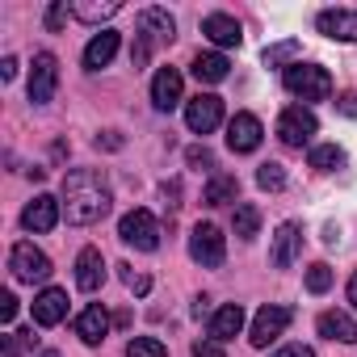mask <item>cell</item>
<instances>
[{"instance_id": "6da1fadb", "label": "cell", "mask_w": 357, "mask_h": 357, "mask_svg": "<svg viewBox=\"0 0 357 357\" xmlns=\"http://www.w3.org/2000/svg\"><path fill=\"white\" fill-rule=\"evenodd\" d=\"M109 185L105 176L93 172V168H76L63 176V194H59V206L68 215V223L76 227H89V223H101L109 215Z\"/></svg>"}, {"instance_id": "7a4b0ae2", "label": "cell", "mask_w": 357, "mask_h": 357, "mask_svg": "<svg viewBox=\"0 0 357 357\" xmlns=\"http://www.w3.org/2000/svg\"><path fill=\"white\" fill-rule=\"evenodd\" d=\"M282 84H286V93H294L303 101H328L332 97V76L319 63H290L282 72Z\"/></svg>"}, {"instance_id": "3957f363", "label": "cell", "mask_w": 357, "mask_h": 357, "mask_svg": "<svg viewBox=\"0 0 357 357\" xmlns=\"http://www.w3.org/2000/svg\"><path fill=\"white\" fill-rule=\"evenodd\" d=\"M172 34H176V26H172V17L164 9H143L139 13V43H135V55H130L135 68L147 63V55H151L155 43H172Z\"/></svg>"}, {"instance_id": "277c9868", "label": "cell", "mask_w": 357, "mask_h": 357, "mask_svg": "<svg viewBox=\"0 0 357 357\" xmlns=\"http://www.w3.org/2000/svg\"><path fill=\"white\" fill-rule=\"evenodd\" d=\"M118 236H122V244L135 248V252H155V248H160V223H155L151 211H130V215H122Z\"/></svg>"}, {"instance_id": "5b68a950", "label": "cell", "mask_w": 357, "mask_h": 357, "mask_svg": "<svg viewBox=\"0 0 357 357\" xmlns=\"http://www.w3.org/2000/svg\"><path fill=\"white\" fill-rule=\"evenodd\" d=\"M319 135V122H315V114L307 109V105H286L282 114H278V139L286 143V147H303V143H311Z\"/></svg>"}, {"instance_id": "8992f818", "label": "cell", "mask_w": 357, "mask_h": 357, "mask_svg": "<svg viewBox=\"0 0 357 357\" xmlns=\"http://www.w3.org/2000/svg\"><path fill=\"white\" fill-rule=\"evenodd\" d=\"M190 257H194L202 269H219L223 257H227V240H223V231H219L215 223H198V227L190 231Z\"/></svg>"}, {"instance_id": "52a82bcc", "label": "cell", "mask_w": 357, "mask_h": 357, "mask_svg": "<svg viewBox=\"0 0 357 357\" xmlns=\"http://www.w3.org/2000/svg\"><path fill=\"white\" fill-rule=\"evenodd\" d=\"M9 269H13V278L17 282H47L51 278V257L43 252V248H34L30 240H22V244H13V252H9Z\"/></svg>"}, {"instance_id": "ba28073f", "label": "cell", "mask_w": 357, "mask_h": 357, "mask_svg": "<svg viewBox=\"0 0 357 357\" xmlns=\"http://www.w3.org/2000/svg\"><path fill=\"white\" fill-rule=\"evenodd\" d=\"M59 89V59L51 51H38L34 55V68H30V101L34 105H47Z\"/></svg>"}, {"instance_id": "9c48e42d", "label": "cell", "mask_w": 357, "mask_h": 357, "mask_svg": "<svg viewBox=\"0 0 357 357\" xmlns=\"http://www.w3.org/2000/svg\"><path fill=\"white\" fill-rule=\"evenodd\" d=\"M290 319H294V311H290V307L269 303V307H261V311H257V319H252V336H248V340H252L257 349H265V344H273V340L286 332V324H290Z\"/></svg>"}, {"instance_id": "30bf717a", "label": "cell", "mask_w": 357, "mask_h": 357, "mask_svg": "<svg viewBox=\"0 0 357 357\" xmlns=\"http://www.w3.org/2000/svg\"><path fill=\"white\" fill-rule=\"evenodd\" d=\"M223 122V101L215 93H198L194 101H185V126L194 135H211Z\"/></svg>"}, {"instance_id": "8fae6325", "label": "cell", "mask_w": 357, "mask_h": 357, "mask_svg": "<svg viewBox=\"0 0 357 357\" xmlns=\"http://www.w3.org/2000/svg\"><path fill=\"white\" fill-rule=\"evenodd\" d=\"M261 139H265V126H261V118L257 114H236L231 122H227V147L231 151H257L261 147Z\"/></svg>"}, {"instance_id": "7c38bea8", "label": "cell", "mask_w": 357, "mask_h": 357, "mask_svg": "<svg viewBox=\"0 0 357 357\" xmlns=\"http://www.w3.org/2000/svg\"><path fill=\"white\" fill-rule=\"evenodd\" d=\"M298 248H303V227H298V223H282V227L273 231L269 265H273V269H290L294 257H298Z\"/></svg>"}, {"instance_id": "4fadbf2b", "label": "cell", "mask_w": 357, "mask_h": 357, "mask_svg": "<svg viewBox=\"0 0 357 357\" xmlns=\"http://www.w3.org/2000/svg\"><path fill=\"white\" fill-rule=\"evenodd\" d=\"M151 105L160 114H168V109L181 105V72H176V68H160L151 76Z\"/></svg>"}, {"instance_id": "5bb4252c", "label": "cell", "mask_w": 357, "mask_h": 357, "mask_svg": "<svg viewBox=\"0 0 357 357\" xmlns=\"http://www.w3.org/2000/svg\"><path fill=\"white\" fill-rule=\"evenodd\" d=\"M59 198H51V194H38L26 211H22V227L26 231H51L55 223H59Z\"/></svg>"}, {"instance_id": "9a60e30c", "label": "cell", "mask_w": 357, "mask_h": 357, "mask_svg": "<svg viewBox=\"0 0 357 357\" xmlns=\"http://www.w3.org/2000/svg\"><path fill=\"white\" fill-rule=\"evenodd\" d=\"M315 26H319V34H328L336 43H357V13L353 9H324L315 17Z\"/></svg>"}, {"instance_id": "2e32d148", "label": "cell", "mask_w": 357, "mask_h": 357, "mask_svg": "<svg viewBox=\"0 0 357 357\" xmlns=\"http://www.w3.org/2000/svg\"><path fill=\"white\" fill-rule=\"evenodd\" d=\"M101 282H105V257H101V248H80V257H76V286L84 294H93V290H101Z\"/></svg>"}, {"instance_id": "e0dca14e", "label": "cell", "mask_w": 357, "mask_h": 357, "mask_svg": "<svg viewBox=\"0 0 357 357\" xmlns=\"http://www.w3.org/2000/svg\"><path fill=\"white\" fill-rule=\"evenodd\" d=\"M63 315H68V294L55 290V286H47L34 298V324L38 328H55V324H63Z\"/></svg>"}, {"instance_id": "ac0fdd59", "label": "cell", "mask_w": 357, "mask_h": 357, "mask_svg": "<svg viewBox=\"0 0 357 357\" xmlns=\"http://www.w3.org/2000/svg\"><path fill=\"white\" fill-rule=\"evenodd\" d=\"M76 336H80L84 344H101V340L109 336V315H105L101 303H93V307H84V311L76 315Z\"/></svg>"}, {"instance_id": "d6986e66", "label": "cell", "mask_w": 357, "mask_h": 357, "mask_svg": "<svg viewBox=\"0 0 357 357\" xmlns=\"http://www.w3.org/2000/svg\"><path fill=\"white\" fill-rule=\"evenodd\" d=\"M240 328H244V307L240 303H227V307H219L211 315V340H219V344H227L231 336H240Z\"/></svg>"}, {"instance_id": "ffe728a7", "label": "cell", "mask_w": 357, "mask_h": 357, "mask_svg": "<svg viewBox=\"0 0 357 357\" xmlns=\"http://www.w3.org/2000/svg\"><path fill=\"white\" fill-rule=\"evenodd\" d=\"M114 55H118V34H114V30H101V34H93V43L84 47V68H89V72H101V68H109Z\"/></svg>"}, {"instance_id": "44dd1931", "label": "cell", "mask_w": 357, "mask_h": 357, "mask_svg": "<svg viewBox=\"0 0 357 357\" xmlns=\"http://www.w3.org/2000/svg\"><path fill=\"white\" fill-rule=\"evenodd\" d=\"M319 336L340 340V344H357V319L344 311H324L319 315Z\"/></svg>"}, {"instance_id": "7402d4cb", "label": "cell", "mask_w": 357, "mask_h": 357, "mask_svg": "<svg viewBox=\"0 0 357 357\" xmlns=\"http://www.w3.org/2000/svg\"><path fill=\"white\" fill-rule=\"evenodd\" d=\"M202 34L215 43V47H240V22L227 17V13H211L202 22Z\"/></svg>"}, {"instance_id": "603a6c76", "label": "cell", "mask_w": 357, "mask_h": 357, "mask_svg": "<svg viewBox=\"0 0 357 357\" xmlns=\"http://www.w3.org/2000/svg\"><path fill=\"white\" fill-rule=\"evenodd\" d=\"M190 68H194V76H198L202 84H219V80H227V72H231L227 55H219V51H198Z\"/></svg>"}, {"instance_id": "cb8c5ba5", "label": "cell", "mask_w": 357, "mask_h": 357, "mask_svg": "<svg viewBox=\"0 0 357 357\" xmlns=\"http://www.w3.org/2000/svg\"><path fill=\"white\" fill-rule=\"evenodd\" d=\"M236 198H240V181H236V176H227V172L215 176V181L202 190V202H206V206H227V202H236Z\"/></svg>"}, {"instance_id": "d4e9b609", "label": "cell", "mask_w": 357, "mask_h": 357, "mask_svg": "<svg viewBox=\"0 0 357 357\" xmlns=\"http://www.w3.org/2000/svg\"><path fill=\"white\" fill-rule=\"evenodd\" d=\"M311 168H319V172H336V168H344V147H336V143H319V147H311Z\"/></svg>"}, {"instance_id": "484cf974", "label": "cell", "mask_w": 357, "mask_h": 357, "mask_svg": "<svg viewBox=\"0 0 357 357\" xmlns=\"http://www.w3.org/2000/svg\"><path fill=\"white\" fill-rule=\"evenodd\" d=\"M231 227H236V236H240V240H252V236L261 231V211H257L252 202H240V206H236Z\"/></svg>"}, {"instance_id": "4316f807", "label": "cell", "mask_w": 357, "mask_h": 357, "mask_svg": "<svg viewBox=\"0 0 357 357\" xmlns=\"http://www.w3.org/2000/svg\"><path fill=\"white\" fill-rule=\"evenodd\" d=\"M118 13V0H89V5H72V17H80V22H105V17H114Z\"/></svg>"}, {"instance_id": "83f0119b", "label": "cell", "mask_w": 357, "mask_h": 357, "mask_svg": "<svg viewBox=\"0 0 357 357\" xmlns=\"http://www.w3.org/2000/svg\"><path fill=\"white\" fill-rule=\"evenodd\" d=\"M298 51H303V47H298L294 38H286V43H278V47H265V55H261V59H265V68H282V63L290 68V63H298V59H294Z\"/></svg>"}, {"instance_id": "f1b7e54d", "label": "cell", "mask_w": 357, "mask_h": 357, "mask_svg": "<svg viewBox=\"0 0 357 357\" xmlns=\"http://www.w3.org/2000/svg\"><path fill=\"white\" fill-rule=\"evenodd\" d=\"M257 185H261V190H273V194H278V190H286V168H282V164H273V160H269V164H261V168H257Z\"/></svg>"}, {"instance_id": "f546056e", "label": "cell", "mask_w": 357, "mask_h": 357, "mask_svg": "<svg viewBox=\"0 0 357 357\" xmlns=\"http://www.w3.org/2000/svg\"><path fill=\"white\" fill-rule=\"evenodd\" d=\"M126 357H168V349H164V340H155V336H135V340L126 344Z\"/></svg>"}, {"instance_id": "4dcf8cb0", "label": "cell", "mask_w": 357, "mask_h": 357, "mask_svg": "<svg viewBox=\"0 0 357 357\" xmlns=\"http://www.w3.org/2000/svg\"><path fill=\"white\" fill-rule=\"evenodd\" d=\"M328 286H332V269H328L324 261L311 265V269H307V290H311V294H324Z\"/></svg>"}, {"instance_id": "1f68e13d", "label": "cell", "mask_w": 357, "mask_h": 357, "mask_svg": "<svg viewBox=\"0 0 357 357\" xmlns=\"http://www.w3.org/2000/svg\"><path fill=\"white\" fill-rule=\"evenodd\" d=\"M122 269V282H126V290H135V294H147L151 290V278L147 273H135L130 265H118Z\"/></svg>"}, {"instance_id": "d6a6232c", "label": "cell", "mask_w": 357, "mask_h": 357, "mask_svg": "<svg viewBox=\"0 0 357 357\" xmlns=\"http://www.w3.org/2000/svg\"><path fill=\"white\" fill-rule=\"evenodd\" d=\"M68 17H72V5H68V0H55V5L47 9V30H63Z\"/></svg>"}, {"instance_id": "836d02e7", "label": "cell", "mask_w": 357, "mask_h": 357, "mask_svg": "<svg viewBox=\"0 0 357 357\" xmlns=\"http://www.w3.org/2000/svg\"><path fill=\"white\" fill-rule=\"evenodd\" d=\"M194 357H227L219 340H194Z\"/></svg>"}, {"instance_id": "e575fe53", "label": "cell", "mask_w": 357, "mask_h": 357, "mask_svg": "<svg viewBox=\"0 0 357 357\" xmlns=\"http://www.w3.org/2000/svg\"><path fill=\"white\" fill-rule=\"evenodd\" d=\"M269 357H315V349H311V344H286V349H278V353H269Z\"/></svg>"}, {"instance_id": "d590c367", "label": "cell", "mask_w": 357, "mask_h": 357, "mask_svg": "<svg viewBox=\"0 0 357 357\" xmlns=\"http://www.w3.org/2000/svg\"><path fill=\"white\" fill-rule=\"evenodd\" d=\"M13 315H17V298H13V294H5V298H0V319L13 324Z\"/></svg>"}, {"instance_id": "8d00e7d4", "label": "cell", "mask_w": 357, "mask_h": 357, "mask_svg": "<svg viewBox=\"0 0 357 357\" xmlns=\"http://www.w3.org/2000/svg\"><path fill=\"white\" fill-rule=\"evenodd\" d=\"M190 164H206V168H211V164H215V155H211L206 147H190Z\"/></svg>"}, {"instance_id": "74e56055", "label": "cell", "mask_w": 357, "mask_h": 357, "mask_svg": "<svg viewBox=\"0 0 357 357\" xmlns=\"http://www.w3.org/2000/svg\"><path fill=\"white\" fill-rule=\"evenodd\" d=\"M336 105H340V114H349V118H357V97H353V93H344V97H340Z\"/></svg>"}, {"instance_id": "f35d334b", "label": "cell", "mask_w": 357, "mask_h": 357, "mask_svg": "<svg viewBox=\"0 0 357 357\" xmlns=\"http://www.w3.org/2000/svg\"><path fill=\"white\" fill-rule=\"evenodd\" d=\"M0 76H5V80H13V76H17V59H13V55L0 59Z\"/></svg>"}, {"instance_id": "ab89813d", "label": "cell", "mask_w": 357, "mask_h": 357, "mask_svg": "<svg viewBox=\"0 0 357 357\" xmlns=\"http://www.w3.org/2000/svg\"><path fill=\"white\" fill-rule=\"evenodd\" d=\"M206 311H211V298H198V303H194V315H198V319H202V315H206Z\"/></svg>"}, {"instance_id": "60d3db41", "label": "cell", "mask_w": 357, "mask_h": 357, "mask_svg": "<svg viewBox=\"0 0 357 357\" xmlns=\"http://www.w3.org/2000/svg\"><path fill=\"white\" fill-rule=\"evenodd\" d=\"M349 303H353V311H357V273L349 278Z\"/></svg>"}, {"instance_id": "b9f144b4", "label": "cell", "mask_w": 357, "mask_h": 357, "mask_svg": "<svg viewBox=\"0 0 357 357\" xmlns=\"http://www.w3.org/2000/svg\"><path fill=\"white\" fill-rule=\"evenodd\" d=\"M43 357H59V353H43Z\"/></svg>"}]
</instances>
